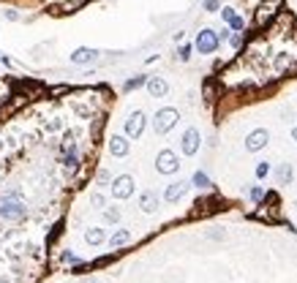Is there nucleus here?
Wrapping results in <instances>:
<instances>
[{
  "mask_svg": "<svg viewBox=\"0 0 297 283\" xmlns=\"http://www.w3.org/2000/svg\"><path fill=\"white\" fill-rule=\"evenodd\" d=\"M229 25H232V30H243V28H245V22H243V17H235V19L229 22Z\"/></svg>",
  "mask_w": 297,
  "mask_h": 283,
  "instance_id": "27",
  "label": "nucleus"
},
{
  "mask_svg": "<svg viewBox=\"0 0 297 283\" xmlns=\"http://www.w3.org/2000/svg\"><path fill=\"white\" fill-rule=\"evenodd\" d=\"M90 201H93V207H104V196H101V194H93V196H90Z\"/></svg>",
  "mask_w": 297,
  "mask_h": 283,
  "instance_id": "28",
  "label": "nucleus"
},
{
  "mask_svg": "<svg viewBox=\"0 0 297 283\" xmlns=\"http://www.w3.org/2000/svg\"><path fill=\"white\" fill-rule=\"evenodd\" d=\"M109 152L115 155V158L128 155V139H125V136H112L109 139Z\"/></svg>",
  "mask_w": 297,
  "mask_h": 283,
  "instance_id": "11",
  "label": "nucleus"
},
{
  "mask_svg": "<svg viewBox=\"0 0 297 283\" xmlns=\"http://www.w3.org/2000/svg\"><path fill=\"white\" fill-rule=\"evenodd\" d=\"M147 93H150L153 98H164L166 93H169V84H166V79H161V76H150V79H147Z\"/></svg>",
  "mask_w": 297,
  "mask_h": 283,
  "instance_id": "9",
  "label": "nucleus"
},
{
  "mask_svg": "<svg viewBox=\"0 0 297 283\" xmlns=\"http://www.w3.org/2000/svg\"><path fill=\"white\" fill-rule=\"evenodd\" d=\"M221 17H224V22H232V19H235V8H221Z\"/></svg>",
  "mask_w": 297,
  "mask_h": 283,
  "instance_id": "26",
  "label": "nucleus"
},
{
  "mask_svg": "<svg viewBox=\"0 0 297 283\" xmlns=\"http://www.w3.org/2000/svg\"><path fill=\"white\" fill-rule=\"evenodd\" d=\"M270 142V131H264V128H256V131L248 133V139H245V150L248 152H259L264 145Z\"/></svg>",
  "mask_w": 297,
  "mask_h": 283,
  "instance_id": "8",
  "label": "nucleus"
},
{
  "mask_svg": "<svg viewBox=\"0 0 297 283\" xmlns=\"http://www.w3.org/2000/svg\"><path fill=\"white\" fill-rule=\"evenodd\" d=\"M104 218H106L109 223H118V221H120V210H118V207H109V210L104 213Z\"/></svg>",
  "mask_w": 297,
  "mask_h": 283,
  "instance_id": "21",
  "label": "nucleus"
},
{
  "mask_svg": "<svg viewBox=\"0 0 297 283\" xmlns=\"http://www.w3.org/2000/svg\"><path fill=\"white\" fill-rule=\"evenodd\" d=\"M229 44H232L235 49H240L243 47V35L240 33H232V35H229Z\"/></svg>",
  "mask_w": 297,
  "mask_h": 283,
  "instance_id": "24",
  "label": "nucleus"
},
{
  "mask_svg": "<svg viewBox=\"0 0 297 283\" xmlns=\"http://www.w3.org/2000/svg\"><path fill=\"white\" fill-rule=\"evenodd\" d=\"M177 55H180V60L186 63L188 57H191V47H188V44H183V47H180V52H177Z\"/></svg>",
  "mask_w": 297,
  "mask_h": 283,
  "instance_id": "25",
  "label": "nucleus"
},
{
  "mask_svg": "<svg viewBox=\"0 0 297 283\" xmlns=\"http://www.w3.org/2000/svg\"><path fill=\"white\" fill-rule=\"evenodd\" d=\"M295 207H297V199H295Z\"/></svg>",
  "mask_w": 297,
  "mask_h": 283,
  "instance_id": "34",
  "label": "nucleus"
},
{
  "mask_svg": "<svg viewBox=\"0 0 297 283\" xmlns=\"http://www.w3.org/2000/svg\"><path fill=\"white\" fill-rule=\"evenodd\" d=\"M218 44H221V38H218V33L210 28H205L199 35H196V49H199L202 55H213L215 49H218Z\"/></svg>",
  "mask_w": 297,
  "mask_h": 283,
  "instance_id": "3",
  "label": "nucleus"
},
{
  "mask_svg": "<svg viewBox=\"0 0 297 283\" xmlns=\"http://www.w3.org/2000/svg\"><path fill=\"white\" fill-rule=\"evenodd\" d=\"M276 177H278V183H281V185H289L292 177H295L292 164H281V166H278V169H276Z\"/></svg>",
  "mask_w": 297,
  "mask_h": 283,
  "instance_id": "14",
  "label": "nucleus"
},
{
  "mask_svg": "<svg viewBox=\"0 0 297 283\" xmlns=\"http://www.w3.org/2000/svg\"><path fill=\"white\" fill-rule=\"evenodd\" d=\"M273 14H276V11H273V6H270V3H264V6L259 8V14H256V25H267V19H273Z\"/></svg>",
  "mask_w": 297,
  "mask_h": 283,
  "instance_id": "16",
  "label": "nucleus"
},
{
  "mask_svg": "<svg viewBox=\"0 0 297 283\" xmlns=\"http://www.w3.org/2000/svg\"><path fill=\"white\" fill-rule=\"evenodd\" d=\"M188 191V183H172V185L166 188V194H164V199L166 201H177L180 196Z\"/></svg>",
  "mask_w": 297,
  "mask_h": 283,
  "instance_id": "13",
  "label": "nucleus"
},
{
  "mask_svg": "<svg viewBox=\"0 0 297 283\" xmlns=\"http://www.w3.org/2000/svg\"><path fill=\"white\" fill-rule=\"evenodd\" d=\"M142 84H147L145 76H134V79H128V82H125V90H137V87H142Z\"/></svg>",
  "mask_w": 297,
  "mask_h": 283,
  "instance_id": "19",
  "label": "nucleus"
},
{
  "mask_svg": "<svg viewBox=\"0 0 297 283\" xmlns=\"http://www.w3.org/2000/svg\"><path fill=\"white\" fill-rule=\"evenodd\" d=\"M85 240H87V245H101V242L106 240L104 229H87L85 232Z\"/></svg>",
  "mask_w": 297,
  "mask_h": 283,
  "instance_id": "15",
  "label": "nucleus"
},
{
  "mask_svg": "<svg viewBox=\"0 0 297 283\" xmlns=\"http://www.w3.org/2000/svg\"><path fill=\"white\" fill-rule=\"evenodd\" d=\"M180 115L177 109H172V106H166V109H158L156 112V117H153V128H156V133H169L177 125Z\"/></svg>",
  "mask_w": 297,
  "mask_h": 283,
  "instance_id": "1",
  "label": "nucleus"
},
{
  "mask_svg": "<svg viewBox=\"0 0 297 283\" xmlns=\"http://www.w3.org/2000/svg\"><path fill=\"white\" fill-rule=\"evenodd\" d=\"M60 125H63L60 120H52V123H49V131H57V128H60Z\"/></svg>",
  "mask_w": 297,
  "mask_h": 283,
  "instance_id": "32",
  "label": "nucleus"
},
{
  "mask_svg": "<svg viewBox=\"0 0 297 283\" xmlns=\"http://www.w3.org/2000/svg\"><path fill=\"white\" fill-rule=\"evenodd\" d=\"M131 240V234H128V232H125V229H120V232H115V234H112V248H120V245H125V242Z\"/></svg>",
  "mask_w": 297,
  "mask_h": 283,
  "instance_id": "17",
  "label": "nucleus"
},
{
  "mask_svg": "<svg viewBox=\"0 0 297 283\" xmlns=\"http://www.w3.org/2000/svg\"><path fill=\"white\" fill-rule=\"evenodd\" d=\"M156 169H158L161 174H175L180 169V161H177V152L172 150H161L158 158H156Z\"/></svg>",
  "mask_w": 297,
  "mask_h": 283,
  "instance_id": "4",
  "label": "nucleus"
},
{
  "mask_svg": "<svg viewBox=\"0 0 297 283\" xmlns=\"http://www.w3.org/2000/svg\"><path fill=\"white\" fill-rule=\"evenodd\" d=\"M292 139H295V142H297V125H295V128H292Z\"/></svg>",
  "mask_w": 297,
  "mask_h": 283,
  "instance_id": "33",
  "label": "nucleus"
},
{
  "mask_svg": "<svg viewBox=\"0 0 297 283\" xmlns=\"http://www.w3.org/2000/svg\"><path fill=\"white\" fill-rule=\"evenodd\" d=\"M6 19H11V22H17V19H19V14H17L14 8H6Z\"/></svg>",
  "mask_w": 297,
  "mask_h": 283,
  "instance_id": "31",
  "label": "nucleus"
},
{
  "mask_svg": "<svg viewBox=\"0 0 297 283\" xmlns=\"http://www.w3.org/2000/svg\"><path fill=\"white\" fill-rule=\"evenodd\" d=\"M267 174H270V164H267V161H262V164L256 166V177H267Z\"/></svg>",
  "mask_w": 297,
  "mask_h": 283,
  "instance_id": "23",
  "label": "nucleus"
},
{
  "mask_svg": "<svg viewBox=\"0 0 297 283\" xmlns=\"http://www.w3.org/2000/svg\"><path fill=\"white\" fill-rule=\"evenodd\" d=\"M199 131L196 128H188L186 133H183V139H180V150H183V155H196V150H199Z\"/></svg>",
  "mask_w": 297,
  "mask_h": 283,
  "instance_id": "7",
  "label": "nucleus"
},
{
  "mask_svg": "<svg viewBox=\"0 0 297 283\" xmlns=\"http://www.w3.org/2000/svg\"><path fill=\"white\" fill-rule=\"evenodd\" d=\"M134 194V177L131 174H120L115 183H112V196L115 199H128Z\"/></svg>",
  "mask_w": 297,
  "mask_h": 283,
  "instance_id": "5",
  "label": "nucleus"
},
{
  "mask_svg": "<svg viewBox=\"0 0 297 283\" xmlns=\"http://www.w3.org/2000/svg\"><path fill=\"white\" fill-rule=\"evenodd\" d=\"M221 6V3H218V0H205V8H208V11H215V8Z\"/></svg>",
  "mask_w": 297,
  "mask_h": 283,
  "instance_id": "30",
  "label": "nucleus"
},
{
  "mask_svg": "<svg viewBox=\"0 0 297 283\" xmlns=\"http://www.w3.org/2000/svg\"><path fill=\"white\" fill-rule=\"evenodd\" d=\"M76 164H79V161H76V152H69V155H66V169H69V172H74Z\"/></svg>",
  "mask_w": 297,
  "mask_h": 283,
  "instance_id": "22",
  "label": "nucleus"
},
{
  "mask_svg": "<svg viewBox=\"0 0 297 283\" xmlns=\"http://www.w3.org/2000/svg\"><path fill=\"white\" fill-rule=\"evenodd\" d=\"M142 131H145V112H131L128 120H125V136L139 139Z\"/></svg>",
  "mask_w": 297,
  "mask_h": 283,
  "instance_id": "6",
  "label": "nucleus"
},
{
  "mask_svg": "<svg viewBox=\"0 0 297 283\" xmlns=\"http://www.w3.org/2000/svg\"><path fill=\"white\" fill-rule=\"evenodd\" d=\"M193 185H196V188H208L210 185L208 174H205V172H196V174H193Z\"/></svg>",
  "mask_w": 297,
  "mask_h": 283,
  "instance_id": "18",
  "label": "nucleus"
},
{
  "mask_svg": "<svg viewBox=\"0 0 297 283\" xmlns=\"http://www.w3.org/2000/svg\"><path fill=\"white\" fill-rule=\"evenodd\" d=\"M202 90H205V98H208V101H213V98H215V82H213V79H208Z\"/></svg>",
  "mask_w": 297,
  "mask_h": 283,
  "instance_id": "20",
  "label": "nucleus"
},
{
  "mask_svg": "<svg viewBox=\"0 0 297 283\" xmlns=\"http://www.w3.org/2000/svg\"><path fill=\"white\" fill-rule=\"evenodd\" d=\"M22 215H25V207H22V201L17 199V196H3V199H0V218L19 221Z\"/></svg>",
  "mask_w": 297,
  "mask_h": 283,
  "instance_id": "2",
  "label": "nucleus"
},
{
  "mask_svg": "<svg viewBox=\"0 0 297 283\" xmlns=\"http://www.w3.org/2000/svg\"><path fill=\"white\" fill-rule=\"evenodd\" d=\"M3 283H8V281H3Z\"/></svg>",
  "mask_w": 297,
  "mask_h": 283,
  "instance_id": "35",
  "label": "nucleus"
},
{
  "mask_svg": "<svg viewBox=\"0 0 297 283\" xmlns=\"http://www.w3.org/2000/svg\"><path fill=\"white\" fill-rule=\"evenodd\" d=\"M139 207L145 210V213H156V207H158V196L153 194V191H145V194L139 196Z\"/></svg>",
  "mask_w": 297,
  "mask_h": 283,
  "instance_id": "12",
  "label": "nucleus"
},
{
  "mask_svg": "<svg viewBox=\"0 0 297 283\" xmlns=\"http://www.w3.org/2000/svg\"><path fill=\"white\" fill-rule=\"evenodd\" d=\"M98 57V52L96 49H90V47H79L74 52V55H71V63H76V66H85V63H93Z\"/></svg>",
  "mask_w": 297,
  "mask_h": 283,
  "instance_id": "10",
  "label": "nucleus"
},
{
  "mask_svg": "<svg viewBox=\"0 0 297 283\" xmlns=\"http://www.w3.org/2000/svg\"><path fill=\"white\" fill-rule=\"evenodd\" d=\"M262 196H264V191H262V188H251V199H254V201H259Z\"/></svg>",
  "mask_w": 297,
  "mask_h": 283,
  "instance_id": "29",
  "label": "nucleus"
}]
</instances>
